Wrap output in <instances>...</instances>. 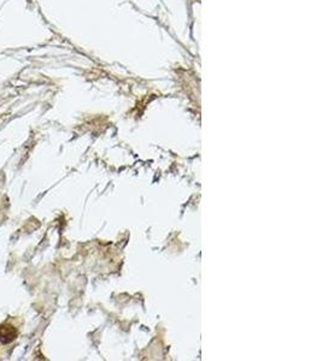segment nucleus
<instances>
[{
	"label": "nucleus",
	"instance_id": "obj_1",
	"mask_svg": "<svg viewBox=\"0 0 322 361\" xmlns=\"http://www.w3.org/2000/svg\"><path fill=\"white\" fill-rule=\"evenodd\" d=\"M18 337V329L12 324L5 323L0 325V343L9 344Z\"/></svg>",
	"mask_w": 322,
	"mask_h": 361
}]
</instances>
